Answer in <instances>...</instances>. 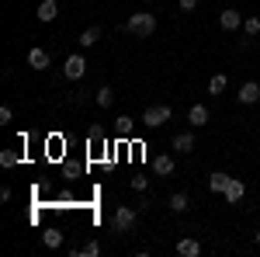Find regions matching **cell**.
I'll use <instances>...</instances> for the list:
<instances>
[{
	"mask_svg": "<svg viewBox=\"0 0 260 257\" xmlns=\"http://www.w3.org/2000/svg\"><path fill=\"white\" fill-rule=\"evenodd\" d=\"M125 28H128L136 39H153V35H156V18H153L149 11H136Z\"/></svg>",
	"mask_w": 260,
	"mask_h": 257,
	"instance_id": "cell-1",
	"label": "cell"
},
{
	"mask_svg": "<svg viewBox=\"0 0 260 257\" xmlns=\"http://www.w3.org/2000/svg\"><path fill=\"white\" fill-rule=\"evenodd\" d=\"M136 219H139V212H136L132 205H118L115 216H111V226H115V233H128V230L136 226Z\"/></svg>",
	"mask_w": 260,
	"mask_h": 257,
	"instance_id": "cell-2",
	"label": "cell"
},
{
	"mask_svg": "<svg viewBox=\"0 0 260 257\" xmlns=\"http://www.w3.org/2000/svg\"><path fill=\"white\" fill-rule=\"evenodd\" d=\"M167 122H170V108H167V104H149V108L142 111V125H146V129H160Z\"/></svg>",
	"mask_w": 260,
	"mask_h": 257,
	"instance_id": "cell-3",
	"label": "cell"
},
{
	"mask_svg": "<svg viewBox=\"0 0 260 257\" xmlns=\"http://www.w3.org/2000/svg\"><path fill=\"white\" fill-rule=\"evenodd\" d=\"M83 73H87V60H83L80 52L66 56V63H62V77L66 80H83Z\"/></svg>",
	"mask_w": 260,
	"mask_h": 257,
	"instance_id": "cell-4",
	"label": "cell"
},
{
	"mask_svg": "<svg viewBox=\"0 0 260 257\" xmlns=\"http://www.w3.org/2000/svg\"><path fill=\"white\" fill-rule=\"evenodd\" d=\"M243 195H246V184H243V178H229V184H225L222 198H225L229 205H236V202H243Z\"/></svg>",
	"mask_w": 260,
	"mask_h": 257,
	"instance_id": "cell-5",
	"label": "cell"
},
{
	"mask_svg": "<svg viewBox=\"0 0 260 257\" xmlns=\"http://www.w3.org/2000/svg\"><path fill=\"white\" fill-rule=\"evenodd\" d=\"M28 66H31V70H49V66H52L49 49H39V45H35V49L28 52Z\"/></svg>",
	"mask_w": 260,
	"mask_h": 257,
	"instance_id": "cell-6",
	"label": "cell"
},
{
	"mask_svg": "<svg viewBox=\"0 0 260 257\" xmlns=\"http://www.w3.org/2000/svg\"><path fill=\"white\" fill-rule=\"evenodd\" d=\"M236 98H240V104H257V101H260V83H257V80H246Z\"/></svg>",
	"mask_w": 260,
	"mask_h": 257,
	"instance_id": "cell-7",
	"label": "cell"
},
{
	"mask_svg": "<svg viewBox=\"0 0 260 257\" xmlns=\"http://www.w3.org/2000/svg\"><path fill=\"white\" fill-rule=\"evenodd\" d=\"M219 24H222V32H236V28L243 24V14L229 7V11H222V14H219Z\"/></svg>",
	"mask_w": 260,
	"mask_h": 257,
	"instance_id": "cell-8",
	"label": "cell"
},
{
	"mask_svg": "<svg viewBox=\"0 0 260 257\" xmlns=\"http://www.w3.org/2000/svg\"><path fill=\"white\" fill-rule=\"evenodd\" d=\"M208 119H212V115H208V108H205V104H191V111H187V122H191L194 129L208 125Z\"/></svg>",
	"mask_w": 260,
	"mask_h": 257,
	"instance_id": "cell-9",
	"label": "cell"
},
{
	"mask_svg": "<svg viewBox=\"0 0 260 257\" xmlns=\"http://www.w3.org/2000/svg\"><path fill=\"white\" fill-rule=\"evenodd\" d=\"M35 14H39V21H56L59 18V4H56V0H42Z\"/></svg>",
	"mask_w": 260,
	"mask_h": 257,
	"instance_id": "cell-10",
	"label": "cell"
},
{
	"mask_svg": "<svg viewBox=\"0 0 260 257\" xmlns=\"http://www.w3.org/2000/svg\"><path fill=\"white\" fill-rule=\"evenodd\" d=\"M170 146H174L177 153H191V150H194V136H191V132H177V136L170 139Z\"/></svg>",
	"mask_w": 260,
	"mask_h": 257,
	"instance_id": "cell-11",
	"label": "cell"
},
{
	"mask_svg": "<svg viewBox=\"0 0 260 257\" xmlns=\"http://www.w3.org/2000/svg\"><path fill=\"white\" fill-rule=\"evenodd\" d=\"M153 170H156L160 178H170V174H174V157H167V153L153 157Z\"/></svg>",
	"mask_w": 260,
	"mask_h": 257,
	"instance_id": "cell-12",
	"label": "cell"
},
{
	"mask_svg": "<svg viewBox=\"0 0 260 257\" xmlns=\"http://www.w3.org/2000/svg\"><path fill=\"white\" fill-rule=\"evenodd\" d=\"M187 205H191V198L184 195V191H174V195L167 198V209L170 212H187Z\"/></svg>",
	"mask_w": 260,
	"mask_h": 257,
	"instance_id": "cell-13",
	"label": "cell"
},
{
	"mask_svg": "<svg viewBox=\"0 0 260 257\" xmlns=\"http://www.w3.org/2000/svg\"><path fill=\"white\" fill-rule=\"evenodd\" d=\"M177 254L180 257H198L201 254V243H198V240H191V237H184L177 243Z\"/></svg>",
	"mask_w": 260,
	"mask_h": 257,
	"instance_id": "cell-14",
	"label": "cell"
},
{
	"mask_svg": "<svg viewBox=\"0 0 260 257\" xmlns=\"http://www.w3.org/2000/svg\"><path fill=\"white\" fill-rule=\"evenodd\" d=\"M225 184H229V174H222V170H215V174L208 178V191H215V195H222V191H225Z\"/></svg>",
	"mask_w": 260,
	"mask_h": 257,
	"instance_id": "cell-15",
	"label": "cell"
},
{
	"mask_svg": "<svg viewBox=\"0 0 260 257\" xmlns=\"http://www.w3.org/2000/svg\"><path fill=\"white\" fill-rule=\"evenodd\" d=\"M94 104H98V108H111V104H115V91H111V87H101L98 94H94Z\"/></svg>",
	"mask_w": 260,
	"mask_h": 257,
	"instance_id": "cell-16",
	"label": "cell"
},
{
	"mask_svg": "<svg viewBox=\"0 0 260 257\" xmlns=\"http://www.w3.org/2000/svg\"><path fill=\"white\" fill-rule=\"evenodd\" d=\"M98 42H101V28H98V24H90V28L80 35V45H83V49H90V45H98Z\"/></svg>",
	"mask_w": 260,
	"mask_h": 257,
	"instance_id": "cell-17",
	"label": "cell"
},
{
	"mask_svg": "<svg viewBox=\"0 0 260 257\" xmlns=\"http://www.w3.org/2000/svg\"><path fill=\"white\" fill-rule=\"evenodd\" d=\"M42 243H45L49 250H56V247H62V233L59 230H45V233H42Z\"/></svg>",
	"mask_w": 260,
	"mask_h": 257,
	"instance_id": "cell-18",
	"label": "cell"
},
{
	"mask_svg": "<svg viewBox=\"0 0 260 257\" xmlns=\"http://www.w3.org/2000/svg\"><path fill=\"white\" fill-rule=\"evenodd\" d=\"M225 83H229V77H225V73H215V77L208 80V94H222Z\"/></svg>",
	"mask_w": 260,
	"mask_h": 257,
	"instance_id": "cell-19",
	"label": "cell"
},
{
	"mask_svg": "<svg viewBox=\"0 0 260 257\" xmlns=\"http://www.w3.org/2000/svg\"><path fill=\"white\" fill-rule=\"evenodd\" d=\"M101 254V243L98 240H90V243H83L80 250H73V257H98Z\"/></svg>",
	"mask_w": 260,
	"mask_h": 257,
	"instance_id": "cell-20",
	"label": "cell"
},
{
	"mask_svg": "<svg viewBox=\"0 0 260 257\" xmlns=\"http://www.w3.org/2000/svg\"><path fill=\"white\" fill-rule=\"evenodd\" d=\"M18 163H21V157L14 150H4V153H0V167H18Z\"/></svg>",
	"mask_w": 260,
	"mask_h": 257,
	"instance_id": "cell-21",
	"label": "cell"
},
{
	"mask_svg": "<svg viewBox=\"0 0 260 257\" xmlns=\"http://www.w3.org/2000/svg\"><path fill=\"white\" fill-rule=\"evenodd\" d=\"M243 32L246 35H260V18H243Z\"/></svg>",
	"mask_w": 260,
	"mask_h": 257,
	"instance_id": "cell-22",
	"label": "cell"
},
{
	"mask_svg": "<svg viewBox=\"0 0 260 257\" xmlns=\"http://www.w3.org/2000/svg\"><path fill=\"white\" fill-rule=\"evenodd\" d=\"M115 129H118L121 136H128V132H132V119H128V115H121V119H115Z\"/></svg>",
	"mask_w": 260,
	"mask_h": 257,
	"instance_id": "cell-23",
	"label": "cell"
},
{
	"mask_svg": "<svg viewBox=\"0 0 260 257\" xmlns=\"http://www.w3.org/2000/svg\"><path fill=\"white\" fill-rule=\"evenodd\" d=\"M87 136H90V142H101V139H108V132H104L101 125H90V129H87Z\"/></svg>",
	"mask_w": 260,
	"mask_h": 257,
	"instance_id": "cell-24",
	"label": "cell"
},
{
	"mask_svg": "<svg viewBox=\"0 0 260 257\" xmlns=\"http://www.w3.org/2000/svg\"><path fill=\"white\" fill-rule=\"evenodd\" d=\"M132 188H136V191H146V188H149V178H132Z\"/></svg>",
	"mask_w": 260,
	"mask_h": 257,
	"instance_id": "cell-25",
	"label": "cell"
},
{
	"mask_svg": "<svg viewBox=\"0 0 260 257\" xmlns=\"http://www.w3.org/2000/svg\"><path fill=\"white\" fill-rule=\"evenodd\" d=\"M14 119V111H11V108H7V104H4V108H0V122H4V125H7V122Z\"/></svg>",
	"mask_w": 260,
	"mask_h": 257,
	"instance_id": "cell-26",
	"label": "cell"
},
{
	"mask_svg": "<svg viewBox=\"0 0 260 257\" xmlns=\"http://www.w3.org/2000/svg\"><path fill=\"white\" fill-rule=\"evenodd\" d=\"M198 7V0H180V11H194Z\"/></svg>",
	"mask_w": 260,
	"mask_h": 257,
	"instance_id": "cell-27",
	"label": "cell"
},
{
	"mask_svg": "<svg viewBox=\"0 0 260 257\" xmlns=\"http://www.w3.org/2000/svg\"><path fill=\"white\" fill-rule=\"evenodd\" d=\"M253 240H257V243H260V230H257V237H253Z\"/></svg>",
	"mask_w": 260,
	"mask_h": 257,
	"instance_id": "cell-28",
	"label": "cell"
},
{
	"mask_svg": "<svg viewBox=\"0 0 260 257\" xmlns=\"http://www.w3.org/2000/svg\"><path fill=\"white\" fill-rule=\"evenodd\" d=\"M146 4H153V0H146Z\"/></svg>",
	"mask_w": 260,
	"mask_h": 257,
	"instance_id": "cell-29",
	"label": "cell"
}]
</instances>
